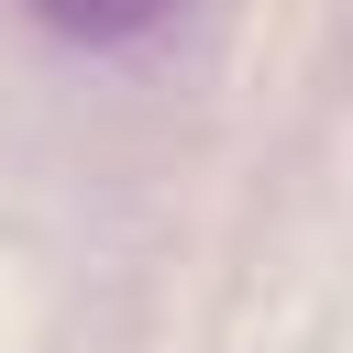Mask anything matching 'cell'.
<instances>
[{"label":"cell","instance_id":"obj_1","mask_svg":"<svg viewBox=\"0 0 353 353\" xmlns=\"http://www.w3.org/2000/svg\"><path fill=\"white\" fill-rule=\"evenodd\" d=\"M44 33H66V44H132V33H154L176 0H22Z\"/></svg>","mask_w":353,"mask_h":353}]
</instances>
